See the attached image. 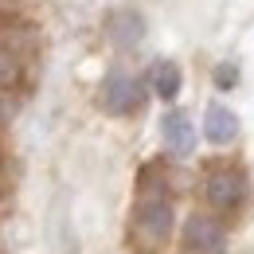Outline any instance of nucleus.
Instances as JSON below:
<instances>
[{
    "mask_svg": "<svg viewBox=\"0 0 254 254\" xmlns=\"http://www.w3.org/2000/svg\"><path fill=\"white\" fill-rule=\"evenodd\" d=\"M106 32H110V39H114L118 47H137V43L145 39V16L133 12V8H122V12L110 16Z\"/></svg>",
    "mask_w": 254,
    "mask_h": 254,
    "instance_id": "nucleus-8",
    "label": "nucleus"
},
{
    "mask_svg": "<svg viewBox=\"0 0 254 254\" xmlns=\"http://www.w3.org/2000/svg\"><path fill=\"white\" fill-rule=\"evenodd\" d=\"M211 78H215V86H219V90H235V86H239V63H235V59H223V63H215Z\"/></svg>",
    "mask_w": 254,
    "mask_h": 254,
    "instance_id": "nucleus-9",
    "label": "nucleus"
},
{
    "mask_svg": "<svg viewBox=\"0 0 254 254\" xmlns=\"http://www.w3.org/2000/svg\"><path fill=\"white\" fill-rule=\"evenodd\" d=\"M203 191H207V203H215L219 211H235V207H243L251 184H247V172H243V168L223 164V168H215V172L207 176V188Z\"/></svg>",
    "mask_w": 254,
    "mask_h": 254,
    "instance_id": "nucleus-3",
    "label": "nucleus"
},
{
    "mask_svg": "<svg viewBox=\"0 0 254 254\" xmlns=\"http://www.w3.org/2000/svg\"><path fill=\"white\" fill-rule=\"evenodd\" d=\"M12 78H16V63L0 51V86H4V82H12Z\"/></svg>",
    "mask_w": 254,
    "mask_h": 254,
    "instance_id": "nucleus-10",
    "label": "nucleus"
},
{
    "mask_svg": "<svg viewBox=\"0 0 254 254\" xmlns=\"http://www.w3.org/2000/svg\"><path fill=\"white\" fill-rule=\"evenodd\" d=\"M203 137L211 145H231L239 137V114L223 102H207L203 106Z\"/></svg>",
    "mask_w": 254,
    "mask_h": 254,
    "instance_id": "nucleus-6",
    "label": "nucleus"
},
{
    "mask_svg": "<svg viewBox=\"0 0 254 254\" xmlns=\"http://www.w3.org/2000/svg\"><path fill=\"white\" fill-rule=\"evenodd\" d=\"M98 102H102L106 114L126 118V114H137V110L145 106V86H141V78H133L129 70L114 66V70H106V78H102V86H98Z\"/></svg>",
    "mask_w": 254,
    "mask_h": 254,
    "instance_id": "nucleus-2",
    "label": "nucleus"
},
{
    "mask_svg": "<svg viewBox=\"0 0 254 254\" xmlns=\"http://www.w3.org/2000/svg\"><path fill=\"white\" fill-rule=\"evenodd\" d=\"M184 247L191 254H227V231L211 215H191L184 227Z\"/></svg>",
    "mask_w": 254,
    "mask_h": 254,
    "instance_id": "nucleus-5",
    "label": "nucleus"
},
{
    "mask_svg": "<svg viewBox=\"0 0 254 254\" xmlns=\"http://www.w3.org/2000/svg\"><path fill=\"white\" fill-rule=\"evenodd\" d=\"M4 118H8V102L0 98V122H4Z\"/></svg>",
    "mask_w": 254,
    "mask_h": 254,
    "instance_id": "nucleus-11",
    "label": "nucleus"
},
{
    "mask_svg": "<svg viewBox=\"0 0 254 254\" xmlns=\"http://www.w3.org/2000/svg\"><path fill=\"white\" fill-rule=\"evenodd\" d=\"M160 141H164V149L172 153V157H191L195 153V126H191V118L184 110H164V118H160Z\"/></svg>",
    "mask_w": 254,
    "mask_h": 254,
    "instance_id": "nucleus-4",
    "label": "nucleus"
},
{
    "mask_svg": "<svg viewBox=\"0 0 254 254\" xmlns=\"http://www.w3.org/2000/svg\"><path fill=\"white\" fill-rule=\"evenodd\" d=\"M172 219H176V211H172L168 188L157 184V180H145L141 191H137V203H133V223H129V235H133L137 251L145 254L160 251L172 239Z\"/></svg>",
    "mask_w": 254,
    "mask_h": 254,
    "instance_id": "nucleus-1",
    "label": "nucleus"
},
{
    "mask_svg": "<svg viewBox=\"0 0 254 254\" xmlns=\"http://www.w3.org/2000/svg\"><path fill=\"white\" fill-rule=\"evenodd\" d=\"M149 86H153V94L160 98V102H176L180 98V90H184V70H180V63L176 59H157V63L149 66Z\"/></svg>",
    "mask_w": 254,
    "mask_h": 254,
    "instance_id": "nucleus-7",
    "label": "nucleus"
}]
</instances>
